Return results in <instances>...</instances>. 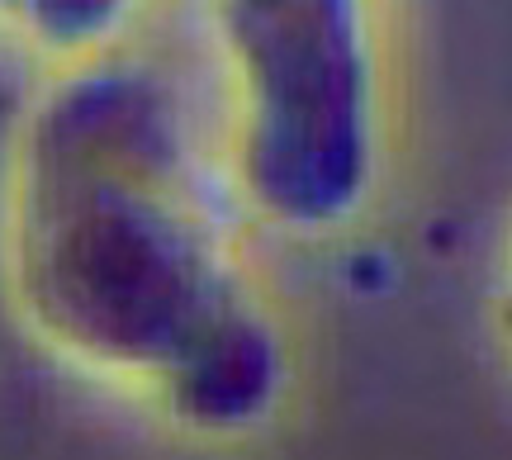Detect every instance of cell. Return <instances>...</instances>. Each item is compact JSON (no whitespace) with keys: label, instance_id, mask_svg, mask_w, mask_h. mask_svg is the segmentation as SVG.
Wrapping results in <instances>:
<instances>
[{"label":"cell","instance_id":"7a4b0ae2","mask_svg":"<svg viewBox=\"0 0 512 460\" xmlns=\"http://www.w3.org/2000/svg\"><path fill=\"white\" fill-rule=\"evenodd\" d=\"M389 0H204L238 204L285 238L361 219L389 152Z\"/></svg>","mask_w":512,"mask_h":460},{"label":"cell","instance_id":"3957f363","mask_svg":"<svg viewBox=\"0 0 512 460\" xmlns=\"http://www.w3.org/2000/svg\"><path fill=\"white\" fill-rule=\"evenodd\" d=\"M152 0H0V43L62 67L110 57Z\"/></svg>","mask_w":512,"mask_h":460},{"label":"cell","instance_id":"277c9868","mask_svg":"<svg viewBox=\"0 0 512 460\" xmlns=\"http://www.w3.org/2000/svg\"><path fill=\"white\" fill-rule=\"evenodd\" d=\"M498 328H503V342L512 351V233L503 247V271H498Z\"/></svg>","mask_w":512,"mask_h":460},{"label":"cell","instance_id":"6da1fadb","mask_svg":"<svg viewBox=\"0 0 512 460\" xmlns=\"http://www.w3.org/2000/svg\"><path fill=\"white\" fill-rule=\"evenodd\" d=\"M0 261L43 351L195 442H247L294 389L285 323L195 162L176 95L133 57L62 67L24 110Z\"/></svg>","mask_w":512,"mask_h":460}]
</instances>
